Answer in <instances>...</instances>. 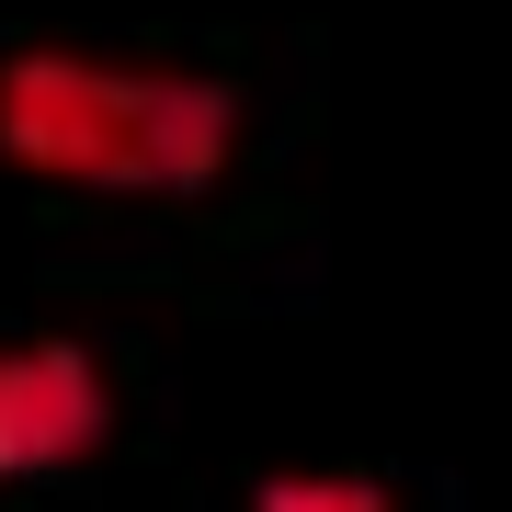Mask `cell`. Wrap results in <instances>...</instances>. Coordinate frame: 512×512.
I'll list each match as a JSON object with an SVG mask.
<instances>
[{"instance_id": "6da1fadb", "label": "cell", "mask_w": 512, "mask_h": 512, "mask_svg": "<svg viewBox=\"0 0 512 512\" xmlns=\"http://www.w3.org/2000/svg\"><path fill=\"white\" fill-rule=\"evenodd\" d=\"M0 160L69 194H205L239 160V92L171 57L12 46L0 57Z\"/></svg>"}, {"instance_id": "7a4b0ae2", "label": "cell", "mask_w": 512, "mask_h": 512, "mask_svg": "<svg viewBox=\"0 0 512 512\" xmlns=\"http://www.w3.org/2000/svg\"><path fill=\"white\" fill-rule=\"evenodd\" d=\"M114 433V376L80 342H0V490L80 467Z\"/></svg>"}, {"instance_id": "3957f363", "label": "cell", "mask_w": 512, "mask_h": 512, "mask_svg": "<svg viewBox=\"0 0 512 512\" xmlns=\"http://www.w3.org/2000/svg\"><path fill=\"white\" fill-rule=\"evenodd\" d=\"M251 512H399L365 467H274L251 490Z\"/></svg>"}]
</instances>
